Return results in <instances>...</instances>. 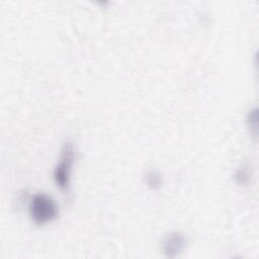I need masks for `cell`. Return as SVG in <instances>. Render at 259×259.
Wrapping results in <instances>:
<instances>
[{"mask_svg":"<svg viewBox=\"0 0 259 259\" xmlns=\"http://www.w3.org/2000/svg\"><path fill=\"white\" fill-rule=\"evenodd\" d=\"M251 177L252 172L248 163H244L239 166L234 173V180L241 186H247L251 181Z\"/></svg>","mask_w":259,"mask_h":259,"instance_id":"obj_4","label":"cell"},{"mask_svg":"<svg viewBox=\"0 0 259 259\" xmlns=\"http://www.w3.org/2000/svg\"><path fill=\"white\" fill-rule=\"evenodd\" d=\"M187 245V239L179 231L169 233L162 241V252L167 258H175L183 252Z\"/></svg>","mask_w":259,"mask_h":259,"instance_id":"obj_3","label":"cell"},{"mask_svg":"<svg viewBox=\"0 0 259 259\" xmlns=\"http://www.w3.org/2000/svg\"><path fill=\"white\" fill-rule=\"evenodd\" d=\"M144 180H145L146 185H147L150 189H153V190H157V189L161 188V186H162V184H163V177H162V175H161L158 171H156V170L148 171V172L145 174Z\"/></svg>","mask_w":259,"mask_h":259,"instance_id":"obj_5","label":"cell"},{"mask_svg":"<svg viewBox=\"0 0 259 259\" xmlns=\"http://www.w3.org/2000/svg\"><path fill=\"white\" fill-rule=\"evenodd\" d=\"M59 206L57 202L46 193H36L29 202V215L37 226L47 225L57 219Z\"/></svg>","mask_w":259,"mask_h":259,"instance_id":"obj_1","label":"cell"},{"mask_svg":"<svg viewBox=\"0 0 259 259\" xmlns=\"http://www.w3.org/2000/svg\"><path fill=\"white\" fill-rule=\"evenodd\" d=\"M76 158V150L71 142H66L62 148L59 163L54 171V179L58 187L67 192L70 187V175Z\"/></svg>","mask_w":259,"mask_h":259,"instance_id":"obj_2","label":"cell"},{"mask_svg":"<svg viewBox=\"0 0 259 259\" xmlns=\"http://www.w3.org/2000/svg\"><path fill=\"white\" fill-rule=\"evenodd\" d=\"M247 124L249 130L251 131V134L254 138H257L258 135V109L257 107H254L251 109L247 114Z\"/></svg>","mask_w":259,"mask_h":259,"instance_id":"obj_6","label":"cell"}]
</instances>
